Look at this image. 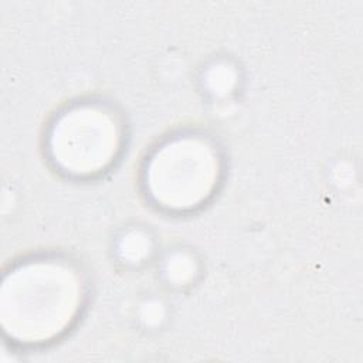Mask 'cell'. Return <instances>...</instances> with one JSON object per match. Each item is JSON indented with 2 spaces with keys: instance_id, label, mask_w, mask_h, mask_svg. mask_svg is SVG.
<instances>
[{
  "instance_id": "6da1fadb",
  "label": "cell",
  "mask_w": 363,
  "mask_h": 363,
  "mask_svg": "<svg viewBox=\"0 0 363 363\" xmlns=\"http://www.w3.org/2000/svg\"><path fill=\"white\" fill-rule=\"evenodd\" d=\"M86 284L68 259L40 255L14 264L0 285V326L14 345L35 347L64 336L85 305Z\"/></svg>"
},
{
  "instance_id": "7a4b0ae2",
  "label": "cell",
  "mask_w": 363,
  "mask_h": 363,
  "mask_svg": "<svg viewBox=\"0 0 363 363\" xmlns=\"http://www.w3.org/2000/svg\"><path fill=\"white\" fill-rule=\"evenodd\" d=\"M223 160L216 143L196 132L160 142L145 160L142 183L152 204L183 214L203 207L217 191Z\"/></svg>"
},
{
  "instance_id": "3957f363",
  "label": "cell",
  "mask_w": 363,
  "mask_h": 363,
  "mask_svg": "<svg viewBox=\"0 0 363 363\" xmlns=\"http://www.w3.org/2000/svg\"><path fill=\"white\" fill-rule=\"evenodd\" d=\"M123 125L108 105L75 102L55 115L45 135L47 156L57 172L71 179H92L108 172L123 147Z\"/></svg>"
}]
</instances>
